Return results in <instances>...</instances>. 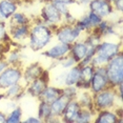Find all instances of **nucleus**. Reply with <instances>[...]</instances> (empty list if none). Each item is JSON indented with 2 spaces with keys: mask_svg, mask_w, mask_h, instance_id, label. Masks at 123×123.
<instances>
[{
  "mask_svg": "<svg viewBox=\"0 0 123 123\" xmlns=\"http://www.w3.org/2000/svg\"><path fill=\"white\" fill-rule=\"evenodd\" d=\"M80 89L76 85H71V86H63L62 87V94L65 95L69 99H76L78 93Z\"/></svg>",
  "mask_w": 123,
  "mask_h": 123,
  "instance_id": "33",
  "label": "nucleus"
},
{
  "mask_svg": "<svg viewBox=\"0 0 123 123\" xmlns=\"http://www.w3.org/2000/svg\"><path fill=\"white\" fill-rule=\"evenodd\" d=\"M122 53V41L119 39L118 41L104 40L102 39L101 42L97 45L96 52L94 57L92 58L91 64L94 68L104 66L111 58Z\"/></svg>",
  "mask_w": 123,
  "mask_h": 123,
  "instance_id": "2",
  "label": "nucleus"
},
{
  "mask_svg": "<svg viewBox=\"0 0 123 123\" xmlns=\"http://www.w3.org/2000/svg\"><path fill=\"white\" fill-rule=\"evenodd\" d=\"M10 49V44H2L0 43V60L4 59V56Z\"/></svg>",
  "mask_w": 123,
  "mask_h": 123,
  "instance_id": "38",
  "label": "nucleus"
},
{
  "mask_svg": "<svg viewBox=\"0 0 123 123\" xmlns=\"http://www.w3.org/2000/svg\"><path fill=\"white\" fill-rule=\"evenodd\" d=\"M9 66V63L5 61V59H2V60H0V74H1L2 72L4 71L5 68Z\"/></svg>",
  "mask_w": 123,
  "mask_h": 123,
  "instance_id": "40",
  "label": "nucleus"
},
{
  "mask_svg": "<svg viewBox=\"0 0 123 123\" xmlns=\"http://www.w3.org/2000/svg\"><path fill=\"white\" fill-rule=\"evenodd\" d=\"M45 72L44 66L40 62H33L23 68V73H22V81L23 84H27V83L32 82L33 80L37 79V78L41 77L42 74Z\"/></svg>",
  "mask_w": 123,
  "mask_h": 123,
  "instance_id": "12",
  "label": "nucleus"
},
{
  "mask_svg": "<svg viewBox=\"0 0 123 123\" xmlns=\"http://www.w3.org/2000/svg\"><path fill=\"white\" fill-rule=\"evenodd\" d=\"M107 1H108V2H110V3H111V4H113V3H115V2H116V1H117V0H107Z\"/></svg>",
  "mask_w": 123,
  "mask_h": 123,
  "instance_id": "44",
  "label": "nucleus"
},
{
  "mask_svg": "<svg viewBox=\"0 0 123 123\" xmlns=\"http://www.w3.org/2000/svg\"><path fill=\"white\" fill-rule=\"evenodd\" d=\"M77 17L75 15H73L71 13V11L66 14V15L63 16V23H66V24H72V25H74V24H76L77 22Z\"/></svg>",
  "mask_w": 123,
  "mask_h": 123,
  "instance_id": "35",
  "label": "nucleus"
},
{
  "mask_svg": "<svg viewBox=\"0 0 123 123\" xmlns=\"http://www.w3.org/2000/svg\"><path fill=\"white\" fill-rule=\"evenodd\" d=\"M54 39V30L41 21L39 17L32 19L30 35L27 38V46L33 52H42Z\"/></svg>",
  "mask_w": 123,
  "mask_h": 123,
  "instance_id": "1",
  "label": "nucleus"
},
{
  "mask_svg": "<svg viewBox=\"0 0 123 123\" xmlns=\"http://www.w3.org/2000/svg\"><path fill=\"white\" fill-rule=\"evenodd\" d=\"M108 86H110V82H108L107 76H106L105 68L104 66L95 68L94 75L89 82V91L93 94H97Z\"/></svg>",
  "mask_w": 123,
  "mask_h": 123,
  "instance_id": "10",
  "label": "nucleus"
},
{
  "mask_svg": "<svg viewBox=\"0 0 123 123\" xmlns=\"http://www.w3.org/2000/svg\"><path fill=\"white\" fill-rule=\"evenodd\" d=\"M88 52V46L85 43L84 39L80 38L77 41H75L73 44H71V51H69V55H72L75 58V60L79 64L84 58L86 57Z\"/></svg>",
  "mask_w": 123,
  "mask_h": 123,
  "instance_id": "17",
  "label": "nucleus"
},
{
  "mask_svg": "<svg viewBox=\"0 0 123 123\" xmlns=\"http://www.w3.org/2000/svg\"><path fill=\"white\" fill-rule=\"evenodd\" d=\"M96 111L89 108H81L80 114L76 120V123H91L94 122Z\"/></svg>",
  "mask_w": 123,
  "mask_h": 123,
  "instance_id": "30",
  "label": "nucleus"
},
{
  "mask_svg": "<svg viewBox=\"0 0 123 123\" xmlns=\"http://www.w3.org/2000/svg\"><path fill=\"white\" fill-rule=\"evenodd\" d=\"M84 35L81 31L76 26V24L72 25V24L62 23L59 26H57L54 31V38L58 42H62L65 44H73L78 39L82 38Z\"/></svg>",
  "mask_w": 123,
  "mask_h": 123,
  "instance_id": "6",
  "label": "nucleus"
},
{
  "mask_svg": "<svg viewBox=\"0 0 123 123\" xmlns=\"http://www.w3.org/2000/svg\"><path fill=\"white\" fill-rule=\"evenodd\" d=\"M76 26L83 33V34H87V33L92 32V31L94 30V27L92 25V23H91V21H89L86 13L83 14L81 17H79L77 19Z\"/></svg>",
  "mask_w": 123,
  "mask_h": 123,
  "instance_id": "29",
  "label": "nucleus"
},
{
  "mask_svg": "<svg viewBox=\"0 0 123 123\" xmlns=\"http://www.w3.org/2000/svg\"><path fill=\"white\" fill-rule=\"evenodd\" d=\"M16 1H19L20 3H23V2H29V1H32V0H16Z\"/></svg>",
  "mask_w": 123,
  "mask_h": 123,
  "instance_id": "42",
  "label": "nucleus"
},
{
  "mask_svg": "<svg viewBox=\"0 0 123 123\" xmlns=\"http://www.w3.org/2000/svg\"><path fill=\"white\" fill-rule=\"evenodd\" d=\"M20 2L16 0H0V13L4 20L7 21L17 11H19Z\"/></svg>",
  "mask_w": 123,
  "mask_h": 123,
  "instance_id": "20",
  "label": "nucleus"
},
{
  "mask_svg": "<svg viewBox=\"0 0 123 123\" xmlns=\"http://www.w3.org/2000/svg\"><path fill=\"white\" fill-rule=\"evenodd\" d=\"M54 5L56 6V9H57L58 11H59V13L62 15V17L64 15H66L69 11H71V9L69 7L71 6H68V5H65V4H60V3H54Z\"/></svg>",
  "mask_w": 123,
  "mask_h": 123,
  "instance_id": "36",
  "label": "nucleus"
},
{
  "mask_svg": "<svg viewBox=\"0 0 123 123\" xmlns=\"http://www.w3.org/2000/svg\"><path fill=\"white\" fill-rule=\"evenodd\" d=\"M22 122L24 123H41V119L38 116H29L26 119H23Z\"/></svg>",
  "mask_w": 123,
  "mask_h": 123,
  "instance_id": "39",
  "label": "nucleus"
},
{
  "mask_svg": "<svg viewBox=\"0 0 123 123\" xmlns=\"http://www.w3.org/2000/svg\"><path fill=\"white\" fill-rule=\"evenodd\" d=\"M22 65H9L0 74V92L22 81Z\"/></svg>",
  "mask_w": 123,
  "mask_h": 123,
  "instance_id": "7",
  "label": "nucleus"
},
{
  "mask_svg": "<svg viewBox=\"0 0 123 123\" xmlns=\"http://www.w3.org/2000/svg\"><path fill=\"white\" fill-rule=\"evenodd\" d=\"M62 94V87L58 85H51L49 84L44 88L41 96L39 97L38 100H42V101L52 103L55 99H57L60 95Z\"/></svg>",
  "mask_w": 123,
  "mask_h": 123,
  "instance_id": "23",
  "label": "nucleus"
},
{
  "mask_svg": "<svg viewBox=\"0 0 123 123\" xmlns=\"http://www.w3.org/2000/svg\"><path fill=\"white\" fill-rule=\"evenodd\" d=\"M76 99L82 108L94 110V94L89 89H80Z\"/></svg>",
  "mask_w": 123,
  "mask_h": 123,
  "instance_id": "24",
  "label": "nucleus"
},
{
  "mask_svg": "<svg viewBox=\"0 0 123 123\" xmlns=\"http://www.w3.org/2000/svg\"><path fill=\"white\" fill-rule=\"evenodd\" d=\"M94 123H123V119L116 111V108H111L96 111Z\"/></svg>",
  "mask_w": 123,
  "mask_h": 123,
  "instance_id": "15",
  "label": "nucleus"
},
{
  "mask_svg": "<svg viewBox=\"0 0 123 123\" xmlns=\"http://www.w3.org/2000/svg\"><path fill=\"white\" fill-rule=\"evenodd\" d=\"M49 84V73L47 69H45V72L43 73L41 77L33 80L32 82L27 83L25 85V94L35 98V99H39V97L41 96L44 88Z\"/></svg>",
  "mask_w": 123,
  "mask_h": 123,
  "instance_id": "8",
  "label": "nucleus"
},
{
  "mask_svg": "<svg viewBox=\"0 0 123 123\" xmlns=\"http://www.w3.org/2000/svg\"><path fill=\"white\" fill-rule=\"evenodd\" d=\"M86 14H87V17H88L89 21H91V23H92V25H93L94 29H95L96 26L99 25V23L103 20V19L100 17L99 15H97V14L91 12V11H87V12H86Z\"/></svg>",
  "mask_w": 123,
  "mask_h": 123,
  "instance_id": "34",
  "label": "nucleus"
},
{
  "mask_svg": "<svg viewBox=\"0 0 123 123\" xmlns=\"http://www.w3.org/2000/svg\"><path fill=\"white\" fill-rule=\"evenodd\" d=\"M4 59L9 65H22V53L19 47L10 49L4 56Z\"/></svg>",
  "mask_w": 123,
  "mask_h": 123,
  "instance_id": "26",
  "label": "nucleus"
},
{
  "mask_svg": "<svg viewBox=\"0 0 123 123\" xmlns=\"http://www.w3.org/2000/svg\"><path fill=\"white\" fill-rule=\"evenodd\" d=\"M7 22V26H17V25H25V24L32 23V18L29 17L25 13L17 11L11 17Z\"/></svg>",
  "mask_w": 123,
  "mask_h": 123,
  "instance_id": "25",
  "label": "nucleus"
},
{
  "mask_svg": "<svg viewBox=\"0 0 123 123\" xmlns=\"http://www.w3.org/2000/svg\"><path fill=\"white\" fill-rule=\"evenodd\" d=\"M76 1H78V0H76Z\"/></svg>",
  "mask_w": 123,
  "mask_h": 123,
  "instance_id": "45",
  "label": "nucleus"
},
{
  "mask_svg": "<svg viewBox=\"0 0 123 123\" xmlns=\"http://www.w3.org/2000/svg\"><path fill=\"white\" fill-rule=\"evenodd\" d=\"M2 21H5V20H4L3 16H2V14H1V13H0V22H2Z\"/></svg>",
  "mask_w": 123,
  "mask_h": 123,
  "instance_id": "43",
  "label": "nucleus"
},
{
  "mask_svg": "<svg viewBox=\"0 0 123 123\" xmlns=\"http://www.w3.org/2000/svg\"><path fill=\"white\" fill-rule=\"evenodd\" d=\"M53 3H60V4H65L68 6H72L74 4H77L76 0H49Z\"/></svg>",
  "mask_w": 123,
  "mask_h": 123,
  "instance_id": "37",
  "label": "nucleus"
},
{
  "mask_svg": "<svg viewBox=\"0 0 123 123\" xmlns=\"http://www.w3.org/2000/svg\"><path fill=\"white\" fill-rule=\"evenodd\" d=\"M69 51H71V45L69 44H65L57 41L56 43L52 44L51 46L49 45L45 49H43L41 52V55L43 57H45L46 59L52 60L53 62H58L63 57L68 55Z\"/></svg>",
  "mask_w": 123,
  "mask_h": 123,
  "instance_id": "9",
  "label": "nucleus"
},
{
  "mask_svg": "<svg viewBox=\"0 0 123 123\" xmlns=\"http://www.w3.org/2000/svg\"><path fill=\"white\" fill-rule=\"evenodd\" d=\"M93 31L99 34L103 39L111 37H120L118 30H117V24L107 19H103L99 23V25L95 27Z\"/></svg>",
  "mask_w": 123,
  "mask_h": 123,
  "instance_id": "16",
  "label": "nucleus"
},
{
  "mask_svg": "<svg viewBox=\"0 0 123 123\" xmlns=\"http://www.w3.org/2000/svg\"><path fill=\"white\" fill-rule=\"evenodd\" d=\"M23 120V111L19 105H16L10 113L6 114L5 123H21Z\"/></svg>",
  "mask_w": 123,
  "mask_h": 123,
  "instance_id": "28",
  "label": "nucleus"
},
{
  "mask_svg": "<svg viewBox=\"0 0 123 123\" xmlns=\"http://www.w3.org/2000/svg\"><path fill=\"white\" fill-rule=\"evenodd\" d=\"M121 102L122 95L118 93L116 87L108 86L99 93L94 94V110L96 111L115 108L118 106V103L121 104Z\"/></svg>",
  "mask_w": 123,
  "mask_h": 123,
  "instance_id": "3",
  "label": "nucleus"
},
{
  "mask_svg": "<svg viewBox=\"0 0 123 123\" xmlns=\"http://www.w3.org/2000/svg\"><path fill=\"white\" fill-rule=\"evenodd\" d=\"M58 64H59V65L61 66V68H62L63 69H69V68H72L73 66H75V65H77L78 64V62L76 60H75V58L73 57L72 55H66L65 57H63L62 59L61 60H59L57 62Z\"/></svg>",
  "mask_w": 123,
  "mask_h": 123,
  "instance_id": "32",
  "label": "nucleus"
},
{
  "mask_svg": "<svg viewBox=\"0 0 123 123\" xmlns=\"http://www.w3.org/2000/svg\"><path fill=\"white\" fill-rule=\"evenodd\" d=\"M69 98H68L65 95L61 94L57 99L51 103V110H52V117H56V118H60L62 113L65 110L66 105L69 101Z\"/></svg>",
  "mask_w": 123,
  "mask_h": 123,
  "instance_id": "22",
  "label": "nucleus"
},
{
  "mask_svg": "<svg viewBox=\"0 0 123 123\" xmlns=\"http://www.w3.org/2000/svg\"><path fill=\"white\" fill-rule=\"evenodd\" d=\"M81 105L77 99H71L66 105L65 110L61 115L60 119L61 122H66V123H76V120L78 118L81 111Z\"/></svg>",
  "mask_w": 123,
  "mask_h": 123,
  "instance_id": "14",
  "label": "nucleus"
},
{
  "mask_svg": "<svg viewBox=\"0 0 123 123\" xmlns=\"http://www.w3.org/2000/svg\"><path fill=\"white\" fill-rule=\"evenodd\" d=\"M4 96V99H9V100H15V101H19L22 97L25 94V84H23L22 82L16 83L10 87H7L6 89H4L2 92Z\"/></svg>",
  "mask_w": 123,
  "mask_h": 123,
  "instance_id": "19",
  "label": "nucleus"
},
{
  "mask_svg": "<svg viewBox=\"0 0 123 123\" xmlns=\"http://www.w3.org/2000/svg\"><path fill=\"white\" fill-rule=\"evenodd\" d=\"M79 81H80V65L79 64L73 66L69 69H66V72L63 73V86H71V85L77 86Z\"/></svg>",
  "mask_w": 123,
  "mask_h": 123,
  "instance_id": "21",
  "label": "nucleus"
},
{
  "mask_svg": "<svg viewBox=\"0 0 123 123\" xmlns=\"http://www.w3.org/2000/svg\"><path fill=\"white\" fill-rule=\"evenodd\" d=\"M87 9L99 15L102 19H107L115 13L113 5L107 0H91L87 4Z\"/></svg>",
  "mask_w": 123,
  "mask_h": 123,
  "instance_id": "11",
  "label": "nucleus"
},
{
  "mask_svg": "<svg viewBox=\"0 0 123 123\" xmlns=\"http://www.w3.org/2000/svg\"><path fill=\"white\" fill-rule=\"evenodd\" d=\"M95 68L92 64L80 65V81L77 84L79 89H89V82L94 75Z\"/></svg>",
  "mask_w": 123,
  "mask_h": 123,
  "instance_id": "18",
  "label": "nucleus"
},
{
  "mask_svg": "<svg viewBox=\"0 0 123 123\" xmlns=\"http://www.w3.org/2000/svg\"><path fill=\"white\" fill-rule=\"evenodd\" d=\"M31 24L25 25H17V26H9V35L12 42L21 45L22 43L26 42L30 35Z\"/></svg>",
  "mask_w": 123,
  "mask_h": 123,
  "instance_id": "13",
  "label": "nucleus"
},
{
  "mask_svg": "<svg viewBox=\"0 0 123 123\" xmlns=\"http://www.w3.org/2000/svg\"><path fill=\"white\" fill-rule=\"evenodd\" d=\"M110 86L117 87L123 84V53L113 57L104 65Z\"/></svg>",
  "mask_w": 123,
  "mask_h": 123,
  "instance_id": "4",
  "label": "nucleus"
},
{
  "mask_svg": "<svg viewBox=\"0 0 123 123\" xmlns=\"http://www.w3.org/2000/svg\"><path fill=\"white\" fill-rule=\"evenodd\" d=\"M42 1V7L40 10V15L38 16L43 23L52 27L55 31L57 26L63 23V17L56 9L53 2L49 0H41Z\"/></svg>",
  "mask_w": 123,
  "mask_h": 123,
  "instance_id": "5",
  "label": "nucleus"
},
{
  "mask_svg": "<svg viewBox=\"0 0 123 123\" xmlns=\"http://www.w3.org/2000/svg\"><path fill=\"white\" fill-rule=\"evenodd\" d=\"M0 43L2 44H11L12 40L9 35V26L6 21L0 22Z\"/></svg>",
  "mask_w": 123,
  "mask_h": 123,
  "instance_id": "31",
  "label": "nucleus"
},
{
  "mask_svg": "<svg viewBox=\"0 0 123 123\" xmlns=\"http://www.w3.org/2000/svg\"><path fill=\"white\" fill-rule=\"evenodd\" d=\"M37 116L41 119L42 122H47L49 119L52 117V110H51V103L39 100Z\"/></svg>",
  "mask_w": 123,
  "mask_h": 123,
  "instance_id": "27",
  "label": "nucleus"
},
{
  "mask_svg": "<svg viewBox=\"0 0 123 123\" xmlns=\"http://www.w3.org/2000/svg\"><path fill=\"white\" fill-rule=\"evenodd\" d=\"M6 114L5 111H0V123H5L6 122Z\"/></svg>",
  "mask_w": 123,
  "mask_h": 123,
  "instance_id": "41",
  "label": "nucleus"
}]
</instances>
